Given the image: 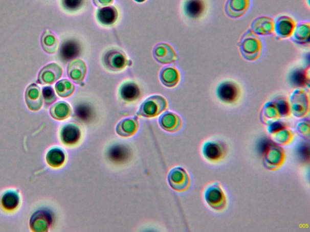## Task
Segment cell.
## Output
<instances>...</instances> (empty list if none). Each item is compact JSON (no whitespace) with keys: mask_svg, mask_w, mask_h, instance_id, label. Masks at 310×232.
<instances>
[{"mask_svg":"<svg viewBox=\"0 0 310 232\" xmlns=\"http://www.w3.org/2000/svg\"><path fill=\"white\" fill-rule=\"evenodd\" d=\"M238 45L240 54L246 60L255 61L261 54V41L250 29L243 35Z\"/></svg>","mask_w":310,"mask_h":232,"instance_id":"obj_1","label":"cell"},{"mask_svg":"<svg viewBox=\"0 0 310 232\" xmlns=\"http://www.w3.org/2000/svg\"><path fill=\"white\" fill-rule=\"evenodd\" d=\"M167 101L162 96H150L141 104L138 115L145 118H153L166 110Z\"/></svg>","mask_w":310,"mask_h":232,"instance_id":"obj_2","label":"cell"},{"mask_svg":"<svg viewBox=\"0 0 310 232\" xmlns=\"http://www.w3.org/2000/svg\"><path fill=\"white\" fill-rule=\"evenodd\" d=\"M103 62L108 69L112 71L118 72L126 67L128 61L124 52L120 50L112 49L105 53Z\"/></svg>","mask_w":310,"mask_h":232,"instance_id":"obj_3","label":"cell"},{"mask_svg":"<svg viewBox=\"0 0 310 232\" xmlns=\"http://www.w3.org/2000/svg\"><path fill=\"white\" fill-rule=\"evenodd\" d=\"M291 109L295 117H303L308 111L309 102L307 95L302 89H296L291 98Z\"/></svg>","mask_w":310,"mask_h":232,"instance_id":"obj_4","label":"cell"},{"mask_svg":"<svg viewBox=\"0 0 310 232\" xmlns=\"http://www.w3.org/2000/svg\"><path fill=\"white\" fill-rule=\"evenodd\" d=\"M168 181L171 188L177 191H186L190 185V179L187 172L180 167L173 168L170 171Z\"/></svg>","mask_w":310,"mask_h":232,"instance_id":"obj_5","label":"cell"},{"mask_svg":"<svg viewBox=\"0 0 310 232\" xmlns=\"http://www.w3.org/2000/svg\"><path fill=\"white\" fill-rule=\"evenodd\" d=\"M205 198L207 203L216 210H223L226 203L224 192L217 183L214 184L207 189Z\"/></svg>","mask_w":310,"mask_h":232,"instance_id":"obj_6","label":"cell"},{"mask_svg":"<svg viewBox=\"0 0 310 232\" xmlns=\"http://www.w3.org/2000/svg\"><path fill=\"white\" fill-rule=\"evenodd\" d=\"M296 24L293 19L287 16H281L274 22V31L281 39L290 37L294 32Z\"/></svg>","mask_w":310,"mask_h":232,"instance_id":"obj_7","label":"cell"},{"mask_svg":"<svg viewBox=\"0 0 310 232\" xmlns=\"http://www.w3.org/2000/svg\"><path fill=\"white\" fill-rule=\"evenodd\" d=\"M239 88L235 82L226 81L222 83L217 88L218 98L226 103H233L239 96Z\"/></svg>","mask_w":310,"mask_h":232,"instance_id":"obj_8","label":"cell"},{"mask_svg":"<svg viewBox=\"0 0 310 232\" xmlns=\"http://www.w3.org/2000/svg\"><path fill=\"white\" fill-rule=\"evenodd\" d=\"M153 56L155 59L161 64H171L176 60L175 52L169 44L161 43L154 48Z\"/></svg>","mask_w":310,"mask_h":232,"instance_id":"obj_9","label":"cell"},{"mask_svg":"<svg viewBox=\"0 0 310 232\" xmlns=\"http://www.w3.org/2000/svg\"><path fill=\"white\" fill-rule=\"evenodd\" d=\"M250 0H228L226 5V14L230 18L241 17L248 11Z\"/></svg>","mask_w":310,"mask_h":232,"instance_id":"obj_10","label":"cell"},{"mask_svg":"<svg viewBox=\"0 0 310 232\" xmlns=\"http://www.w3.org/2000/svg\"><path fill=\"white\" fill-rule=\"evenodd\" d=\"M251 31L256 35H272L274 31V21L268 16H260L251 24Z\"/></svg>","mask_w":310,"mask_h":232,"instance_id":"obj_11","label":"cell"},{"mask_svg":"<svg viewBox=\"0 0 310 232\" xmlns=\"http://www.w3.org/2000/svg\"><path fill=\"white\" fill-rule=\"evenodd\" d=\"M87 68L85 63L77 59L71 62L68 68V74L76 84H81L86 75Z\"/></svg>","mask_w":310,"mask_h":232,"instance_id":"obj_12","label":"cell"},{"mask_svg":"<svg viewBox=\"0 0 310 232\" xmlns=\"http://www.w3.org/2000/svg\"><path fill=\"white\" fill-rule=\"evenodd\" d=\"M62 68L57 64H51L46 66L39 74V80L41 84H52L62 75Z\"/></svg>","mask_w":310,"mask_h":232,"instance_id":"obj_13","label":"cell"},{"mask_svg":"<svg viewBox=\"0 0 310 232\" xmlns=\"http://www.w3.org/2000/svg\"><path fill=\"white\" fill-rule=\"evenodd\" d=\"M120 98L126 102H133L137 100L140 96L139 87L132 81H127L121 85L119 89Z\"/></svg>","mask_w":310,"mask_h":232,"instance_id":"obj_14","label":"cell"},{"mask_svg":"<svg viewBox=\"0 0 310 232\" xmlns=\"http://www.w3.org/2000/svg\"><path fill=\"white\" fill-rule=\"evenodd\" d=\"M81 137V131L78 126L74 124L65 125L62 129L61 138L65 145H73L77 143Z\"/></svg>","mask_w":310,"mask_h":232,"instance_id":"obj_15","label":"cell"},{"mask_svg":"<svg viewBox=\"0 0 310 232\" xmlns=\"http://www.w3.org/2000/svg\"><path fill=\"white\" fill-rule=\"evenodd\" d=\"M159 123L164 130L175 132L181 127V120L179 116L169 111L164 112L159 119Z\"/></svg>","mask_w":310,"mask_h":232,"instance_id":"obj_16","label":"cell"},{"mask_svg":"<svg viewBox=\"0 0 310 232\" xmlns=\"http://www.w3.org/2000/svg\"><path fill=\"white\" fill-rule=\"evenodd\" d=\"M118 18V12L114 6L99 9L97 12V18L102 25H113L117 21Z\"/></svg>","mask_w":310,"mask_h":232,"instance_id":"obj_17","label":"cell"},{"mask_svg":"<svg viewBox=\"0 0 310 232\" xmlns=\"http://www.w3.org/2000/svg\"><path fill=\"white\" fill-rule=\"evenodd\" d=\"M310 25L309 22L297 25L293 33L292 40L298 44H306L309 42Z\"/></svg>","mask_w":310,"mask_h":232,"instance_id":"obj_18","label":"cell"},{"mask_svg":"<svg viewBox=\"0 0 310 232\" xmlns=\"http://www.w3.org/2000/svg\"><path fill=\"white\" fill-rule=\"evenodd\" d=\"M26 101L29 107L32 110H38L42 105V99L39 88L37 85L29 86L26 91Z\"/></svg>","mask_w":310,"mask_h":232,"instance_id":"obj_19","label":"cell"},{"mask_svg":"<svg viewBox=\"0 0 310 232\" xmlns=\"http://www.w3.org/2000/svg\"><path fill=\"white\" fill-rule=\"evenodd\" d=\"M138 123L136 119L128 118L124 119L118 124L117 132L122 137H129L137 132Z\"/></svg>","mask_w":310,"mask_h":232,"instance_id":"obj_20","label":"cell"},{"mask_svg":"<svg viewBox=\"0 0 310 232\" xmlns=\"http://www.w3.org/2000/svg\"><path fill=\"white\" fill-rule=\"evenodd\" d=\"M160 80L166 87H173L180 80L179 72L175 68L165 67L161 72Z\"/></svg>","mask_w":310,"mask_h":232,"instance_id":"obj_21","label":"cell"},{"mask_svg":"<svg viewBox=\"0 0 310 232\" xmlns=\"http://www.w3.org/2000/svg\"><path fill=\"white\" fill-rule=\"evenodd\" d=\"M185 12L190 18H196L203 14L204 4L202 0H189L185 5Z\"/></svg>","mask_w":310,"mask_h":232,"instance_id":"obj_22","label":"cell"},{"mask_svg":"<svg viewBox=\"0 0 310 232\" xmlns=\"http://www.w3.org/2000/svg\"><path fill=\"white\" fill-rule=\"evenodd\" d=\"M203 154L210 160H217L223 156V150L219 144L215 142H209L204 145Z\"/></svg>","mask_w":310,"mask_h":232,"instance_id":"obj_23","label":"cell"},{"mask_svg":"<svg viewBox=\"0 0 310 232\" xmlns=\"http://www.w3.org/2000/svg\"><path fill=\"white\" fill-rule=\"evenodd\" d=\"M71 108L67 102H59L53 106L51 109L52 117L58 120H63L70 115Z\"/></svg>","mask_w":310,"mask_h":232,"instance_id":"obj_24","label":"cell"},{"mask_svg":"<svg viewBox=\"0 0 310 232\" xmlns=\"http://www.w3.org/2000/svg\"><path fill=\"white\" fill-rule=\"evenodd\" d=\"M47 161L49 165L53 167H59L64 164L65 155L60 149L55 148L48 152Z\"/></svg>","mask_w":310,"mask_h":232,"instance_id":"obj_25","label":"cell"},{"mask_svg":"<svg viewBox=\"0 0 310 232\" xmlns=\"http://www.w3.org/2000/svg\"><path fill=\"white\" fill-rule=\"evenodd\" d=\"M42 44L45 51L49 54H54L57 51L58 48L57 39L52 33L49 31L46 32L42 36Z\"/></svg>","mask_w":310,"mask_h":232,"instance_id":"obj_26","label":"cell"},{"mask_svg":"<svg viewBox=\"0 0 310 232\" xmlns=\"http://www.w3.org/2000/svg\"><path fill=\"white\" fill-rule=\"evenodd\" d=\"M55 89L59 96L62 98H68L73 94L75 87L70 81L67 79H63L56 84Z\"/></svg>","mask_w":310,"mask_h":232,"instance_id":"obj_27","label":"cell"},{"mask_svg":"<svg viewBox=\"0 0 310 232\" xmlns=\"http://www.w3.org/2000/svg\"><path fill=\"white\" fill-rule=\"evenodd\" d=\"M2 203L3 207L6 210H14V208L18 206L19 204L18 195L15 193V192H8V193H6L3 196Z\"/></svg>","mask_w":310,"mask_h":232,"instance_id":"obj_28","label":"cell"},{"mask_svg":"<svg viewBox=\"0 0 310 232\" xmlns=\"http://www.w3.org/2000/svg\"><path fill=\"white\" fill-rule=\"evenodd\" d=\"M78 45L75 42L69 41L62 45L61 54L62 58L69 59L78 54Z\"/></svg>","mask_w":310,"mask_h":232,"instance_id":"obj_29","label":"cell"},{"mask_svg":"<svg viewBox=\"0 0 310 232\" xmlns=\"http://www.w3.org/2000/svg\"><path fill=\"white\" fill-rule=\"evenodd\" d=\"M263 115L267 119H275L279 115L278 109L274 102L267 103L263 108Z\"/></svg>","mask_w":310,"mask_h":232,"instance_id":"obj_30","label":"cell"},{"mask_svg":"<svg viewBox=\"0 0 310 232\" xmlns=\"http://www.w3.org/2000/svg\"><path fill=\"white\" fill-rule=\"evenodd\" d=\"M84 3V0H62V6L69 11H77Z\"/></svg>","mask_w":310,"mask_h":232,"instance_id":"obj_31","label":"cell"},{"mask_svg":"<svg viewBox=\"0 0 310 232\" xmlns=\"http://www.w3.org/2000/svg\"><path fill=\"white\" fill-rule=\"evenodd\" d=\"M279 115L286 116L289 114V106L284 100H279L275 103Z\"/></svg>","mask_w":310,"mask_h":232,"instance_id":"obj_32","label":"cell"},{"mask_svg":"<svg viewBox=\"0 0 310 232\" xmlns=\"http://www.w3.org/2000/svg\"><path fill=\"white\" fill-rule=\"evenodd\" d=\"M45 100L48 104H52L56 100L54 89L51 87H46L42 89Z\"/></svg>","mask_w":310,"mask_h":232,"instance_id":"obj_33","label":"cell"},{"mask_svg":"<svg viewBox=\"0 0 310 232\" xmlns=\"http://www.w3.org/2000/svg\"><path fill=\"white\" fill-rule=\"evenodd\" d=\"M93 1L94 4L100 8L106 7L114 2V0H93Z\"/></svg>","mask_w":310,"mask_h":232,"instance_id":"obj_34","label":"cell"},{"mask_svg":"<svg viewBox=\"0 0 310 232\" xmlns=\"http://www.w3.org/2000/svg\"><path fill=\"white\" fill-rule=\"evenodd\" d=\"M135 1L138 3H142L146 1V0H135Z\"/></svg>","mask_w":310,"mask_h":232,"instance_id":"obj_35","label":"cell"}]
</instances>
